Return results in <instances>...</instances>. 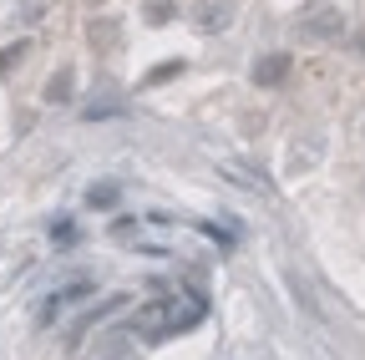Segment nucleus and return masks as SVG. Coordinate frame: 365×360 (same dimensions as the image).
<instances>
[{
  "label": "nucleus",
  "mask_w": 365,
  "mask_h": 360,
  "mask_svg": "<svg viewBox=\"0 0 365 360\" xmlns=\"http://www.w3.org/2000/svg\"><path fill=\"white\" fill-rule=\"evenodd\" d=\"M299 31H309L314 41H335V36H345V16L335 11V6H309L304 16H299Z\"/></svg>",
  "instance_id": "nucleus-1"
},
{
  "label": "nucleus",
  "mask_w": 365,
  "mask_h": 360,
  "mask_svg": "<svg viewBox=\"0 0 365 360\" xmlns=\"http://www.w3.org/2000/svg\"><path fill=\"white\" fill-rule=\"evenodd\" d=\"M284 284H289V294L299 299V309L309 314V320H325V304H319V294L309 289V279L299 274V269H289V274H284Z\"/></svg>",
  "instance_id": "nucleus-2"
},
{
  "label": "nucleus",
  "mask_w": 365,
  "mask_h": 360,
  "mask_svg": "<svg viewBox=\"0 0 365 360\" xmlns=\"http://www.w3.org/2000/svg\"><path fill=\"white\" fill-rule=\"evenodd\" d=\"M284 76H289V56H284V51H269V56L254 66V81H259V86H279Z\"/></svg>",
  "instance_id": "nucleus-3"
},
{
  "label": "nucleus",
  "mask_w": 365,
  "mask_h": 360,
  "mask_svg": "<svg viewBox=\"0 0 365 360\" xmlns=\"http://www.w3.org/2000/svg\"><path fill=\"white\" fill-rule=\"evenodd\" d=\"M122 203V188L117 183H91L86 188V208H117Z\"/></svg>",
  "instance_id": "nucleus-4"
},
{
  "label": "nucleus",
  "mask_w": 365,
  "mask_h": 360,
  "mask_svg": "<svg viewBox=\"0 0 365 360\" xmlns=\"http://www.w3.org/2000/svg\"><path fill=\"white\" fill-rule=\"evenodd\" d=\"M228 21H234V6H203V11H198V26H203V31H223Z\"/></svg>",
  "instance_id": "nucleus-5"
},
{
  "label": "nucleus",
  "mask_w": 365,
  "mask_h": 360,
  "mask_svg": "<svg viewBox=\"0 0 365 360\" xmlns=\"http://www.w3.org/2000/svg\"><path fill=\"white\" fill-rule=\"evenodd\" d=\"M46 97H51V102H66V97H71V71H61V76L51 81V92H46Z\"/></svg>",
  "instance_id": "nucleus-6"
},
{
  "label": "nucleus",
  "mask_w": 365,
  "mask_h": 360,
  "mask_svg": "<svg viewBox=\"0 0 365 360\" xmlns=\"http://www.w3.org/2000/svg\"><path fill=\"white\" fill-rule=\"evenodd\" d=\"M56 244H61V249H66V244H76V229H71V223H66V218L56 223Z\"/></svg>",
  "instance_id": "nucleus-7"
}]
</instances>
